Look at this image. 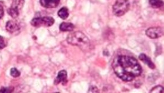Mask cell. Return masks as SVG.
Here are the masks:
<instances>
[{"mask_svg": "<svg viewBox=\"0 0 164 93\" xmlns=\"http://www.w3.org/2000/svg\"><path fill=\"white\" fill-rule=\"evenodd\" d=\"M147 36L152 39H156L164 35V29L160 27H153L148 28L146 31Z\"/></svg>", "mask_w": 164, "mask_h": 93, "instance_id": "obj_5", "label": "cell"}, {"mask_svg": "<svg viewBox=\"0 0 164 93\" xmlns=\"http://www.w3.org/2000/svg\"><path fill=\"white\" fill-rule=\"evenodd\" d=\"M55 23V19L52 17H44L42 18H34L31 20V25L35 27H51Z\"/></svg>", "mask_w": 164, "mask_h": 93, "instance_id": "obj_4", "label": "cell"}, {"mask_svg": "<svg viewBox=\"0 0 164 93\" xmlns=\"http://www.w3.org/2000/svg\"><path fill=\"white\" fill-rule=\"evenodd\" d=\"M88 92H91V93H98L99 92V89H97L96 86H91L89 88V90L88 91Z\"/></svg>", "mask_w": 164, "mask_h": 93, "instance_id": "obj_19", "label": "cell"}, {"mask_svg": "<svg viewBox=\"0 0 164 93\" xmlns=\"http://www.w3.org/2000/svg\"><path fill=\"white\" fill-rule=\"evenodd\" d=\"M7 13L12 18H17L19 15V10L17 8H14L12 7L8 8Z\"/></svg>", "mask_w": 164, "mask_h": 93, "instance_id": "obj_14", "label": "cell"}, {"mask_svg": "<svg viewBox=\"0 0 164 93\" xmlns=\"http://www.w3.org/2000/svg\"><path fill=\"white\" fill-rule=\"evenodd\" d=\"M24 3V0H12L11 7L17 8L19 10H20V9L23 8Z\"/></svg>", "mask_w": 164, "mask_h": 93, "instance_id": "obj_12", "label": "cell"}, {"mask_svg": "<svg viewBox=\"0 0 164 93\" xmlns=\"http://www.w3.org/2000/svg\"><path fill=\"white\" fill-rule=\"evenodd\" d=\"M66 41L69 44L78 46L82 50H87L91 47L90 40L81 31H76L69 34Z\"/></svg>", "mask_w": 164, "mask_h": 93, "instance_id": "obj_2", "label": "cell"}, {"mask_svg": "<svg viewBox=\"0 0 164 93\" xmlns=\"http://www.w3.org/2000/svg\"><path fill=\"white\" fill-rule=\"evenodd\" d=\"M10 75L12 77L17 78L20 76V72L16 68H12L10 70Z\"/></svg>", "mask_w": 164, "mask_h": 93, "instance_id": "obj_16", "label": "cell"}, {"mask_svg": "<svg viewBox=\"0 0 164 93\" xmlns=\"http://www.w3.org/2000/svg\"><path fill=\"white\" fill-rule=\"evenodd\" d=\"M57 14H58V16L61 19L63 20L66 19L69 15V10L66 7H63L60 9L59 11L57 13Z\"/></svg>", "mask_w": 164, "mask_h": 93, "instance_id": "obj_11", "label": "cell"}, {"mask_svg": "<svg viewBox=\"0 0 164 93\" xmlns=\"http://www.w3.org/2000/svg\"><path fill=\"white\" fill-rule=\"evenodd\" d=\"M149 3L153 8H160L163 6L162 0H149Z\"/></svg>", "mask_w": 164, "mask_h": 93, "instance_id": "obj_13", "label": "cell"}, {"mask_svg": "<svg viewBox=\"0 0 164 93\" xmlns=\"http://www.w3.org/2000/svg\"><path fill=\"white\" fill-rule=\"evenodd\" d=\"M3 14H4V10H3V7L0 4V19L3 17Z\"/></svg>", "mask_w": 164, "mask_h": 93, "instance_id": "obj_20", "label": "cell"}, {"mask_svg": "<svg viewBox=\"0 0 164 93\" xmlns=\"http://www.w3.org/2000/svg\"><path fill=\"white\" fill-rule=\"evenodd\" d=\"M151 93H164V87L160 85L156 86L150 90Z\"/></svg>", "mask_w": 164, "mask_h": 93, "instance_id": "obj_15", "label": "cell"}, {"mask_svg": "<svg viewBox=\"0 0 164 93\" xmlns=\"http://www.w3.org/2000/svg\"><path fill=\"white\" fill-rule=\"evenodd\" d=\"M129 0H116L113 6V12L116 17H122L129 11Z\"/></svg>", "mask_w": 164, "mask_h": 93, "instance_id": "obj_3", "label": "cell"}, {"mask_svg": "<svg viewBox=\"0 0 164 93\" xmlns=\"http://www.w3.org/2000/svg\"><path fill=\"white\" fill-rule=\"evenodd\" d=\"M75 26L71 23L63 22L60 25V30L62 32H71Z\"/></svg>", "mask_w": 164, "mask_h": 93, "instance_id": "obj_10", "label": "cell"}, {"mask_svg": "<svg viewBox=\"0 0 164 93\" xmlns=\"http://www.w3.org/2000/svg\"><path fill=\"white\" fill-rule=\"evenodd\" d=\"M67 72L65 70H61L60 71L56 78L54 81V84L57 85L59 84L60 83H62V84H64V83H67Z\"/></svg>", "mask_w": 164, "mask_h": 93, "instance_id": "obj_6", "label": "cell"}, {"mask_svg": "<svg viewBox=\"0 0 164 93\" xmlns=\"http://www.w3.org/2000/svg\"><path fill=\"white\" fill-rule=\"evenodd\" d=\"M60 0H40L41 5L45 8H55L59 4Z\"/></svg>", "mask_w": 164, "mask_h": 93, "instance_id": "obj_7", "label": "cell"}, {"mask_svg": "<svg viewBox=\"0 0 164 93\" xmlns=\"http://www.w3.org/2000/svg\"><path fill=\"white\" fill-rule=\"evenodd\" d=\"M139 59L142 62H143L146 65H147L148 67L150 68L152 70H154L155 68V65L153 63L150 57L147 56L145 54L142 53L139 56Z\"/></svg>", "mask_w": 164, "mask_h": 93, "instance_id": "obj_9", "label": "cell"}, {"mask_svg": "<svg viewBox=\"0 0 164 93\" xmlns=\"http://www.w3.org/2000/svg\"><path fill=\"white\" fill-rule=\"evenodd\" d=\"M6 29L10 33L14 34L19 31L20 29V27L16 22L13 20H9L6 23Z\"/></svg>", "mask_w": 164, "mask_h": 93, "instance_id": "obj_8", "label": "cell"}, {"mask_svg": "<svg viewBox=\"0 0 164 93\" xmlns=\"http://www.w3.org/2000/svg\"><path fill=\"white\" fill-rule=\"evenodd\" d=\"M112 67L116 76L123 81H133L142 72L141 65L132 56L119 55L113 59Z\"/></svg>", "mask_w": 164, "mask_h": 93, "instance_id": "obj_1", "label": "cell"}, {"mask_svg": "<svg viewBox=\"0 0 164 93\" xmlns=\"http://www.w3.org/2000/svg\"><path fill=\"white\" fill-rule=\"evenodd\" d=\"M14 90V88L12 86L10 87H2L0 89V93H9L13 92Z\"/></svg>", "mask_w": 164, "mask_h": 93, "instance_id": "obj_17", "label": "cell"}, {"mask_svg": "<svg viewBox=\"0 0 164 93\" xmlns=\"http://www.w3.org/2000/svg\"><path fill=\"white\" fill-rule=\"evenodd\" d=\"M7 41L3 37L0 36V49H3L7 46Z\"/></svg>", "mask_w": 164, "mask_h": 93, "instance_id": "obj_18", "label": "cell"}]
</instances>
